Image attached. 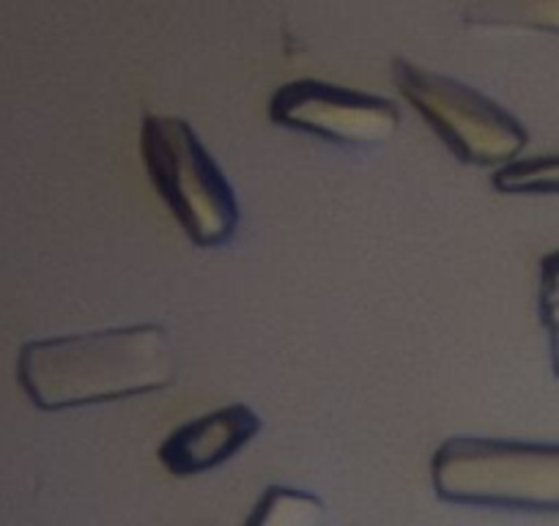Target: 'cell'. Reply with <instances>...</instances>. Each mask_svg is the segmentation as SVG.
<instances>
[{"label":"cell","instance_id":"9c48e42d","mask_svg":"<svg viewBox=\"0 0 559 526\" xmlns=\"http://www.w3.org/2000/svg\"><path fill=\"white\" fill-rule=\"evenodd\" d=\"M491 184L504 195H559V154L510 159L493 170Z\"/></svg>","mask_w":559,"mask_h":526},{"label":"cell","instance_id":"30bf717a","mask_svg":"<svg viewBox=\"0 0 559 526\" xmlns=\"http://www.w3.org/2000/svg\"><path fill=\"white\" fill-rule=\"evenodd\" d=\"M537 313L548 335L551 348V368L559 375V250L548 252L540 261V280H537Z\"/></svg>","mask_w":559,"mask_h":526},{"label":"cell","instance_id":"6da1fadb","mask_svg":"<svg viewBox=\"0 0 559 526\" xmlns=\"http://www.w3.org/2000/svg\"><path fill=\"white\" fill-rule=\"evenodd\" d=\"M174 379V343L157 324L41 337L25 343L17 357L20 386L41 411L152 395Z\"/></svg>","mask_w":559,"mask_h":526},{"label":"cell","instance_id":"8992f818","mask_svg":"<svg viewBox=\"0 0 559 526\" xmlns=\"http://www.w3.org/2000/svg\"><path fill=\"white\" fill-rule=\"evenodd\" d=\"M261 431V417L245 404H230L176 428L159 447V461L176 477L212 471L245 450Z\"/></svg>","mask_w":559,"mask_h":526},{"label":"cell","instance_id":"7a4b0ae2","mask_svg":"<svg viewBox=\"0 0 559 526\" xmlns=\"http://www.w3.org/2000/svg\"><path fill=\"white\" fill-rule=\"evenodd\" d=\"M431 477L444 502L559 513V444L455 437L433 453Z\"/></svg>","mask_w":559,"mask_h":526},{"label":"cell","instance_id":"ba28073f","mask_svg":"<svg viewBox=\"0 0 559 526\" xmlns=\"http://www.w3.org/2000/svg\"><path fill=\"white\" fill-rule=\"evenodd\" d=\"M324 502L308 491L272 486L258 499L245 526H321Z\"/></svg>","mask_w":559,"mask_h":526},{"label":"cell","instance_id":"277c9868","mask_svg":"<svg viewBox=\"0 0 559 526\" xmlns=\"http://www.w3.org/2000/svg\"><path fill=\"white\" fill-rule=\"evenodd\" d=\"M392 80L433 135L466 165L499 168L526 148V129L502 105L472 85L395 58Z\"/></svg>","mask_w":559,"mask_h":526},{"label":"cell","instance_id":"5b68a950","mask_svg":"<svg viewBox=\"0 0 559 526\" xmlns=\"http://www.w3.org/2000/svg\"><path fill=\"white\" fill-rule=\"evenodd\" d=\"M269 118L277 127L337 146H376L401 127L395 101L321 80H294L274 91Z\"/></svg>","mask_w":559,"mask_h":526},{"label":"cell","instance_id":"52a82bcc","mask_svg":"<svg viewBox=\"0 0 559 526\" xmlns=\"http://www.w3.org/2000/svg\"><path fill=\"white\" fill-rule=\"evenodd\" d=\"M464 23L559 36V0H466Z\"/></svg>","mask_w":559,"mask_h":526},{"label":"cell","instance_id":"3957f363","mask_svg":"<svg viewBox=\"0 0 559 526\" xmlns=\"http://www.w3.org/2000/svg\"><path fill=\"white\" fill-rule=\"evenodd\" d=\"M140 157L192 244H228L239 228L236 192L185 118L148 112L140 123Z\"/></svg>","mask_w":559,"mask_h":526}]
</instances>
